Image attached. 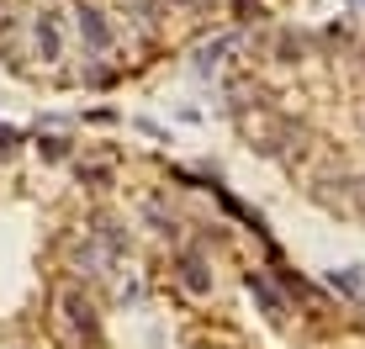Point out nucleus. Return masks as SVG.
I'll use <instances>...</instances> for the list:
<instances>
[{"instance_id":"nucleus-6","label":"nucleus","mask_w":365,"mask_h":349,"mask_svg":"<svg viewBox=\"0 0 365 349\" xmlns=\"http://www.w3.org/2000/svg\"><path fill=\"white\" fill-rule=\"evenodd\" d=\"M74 174H80L85 191H111V185H117V165H111V159H106V165H80Z\"/></svg>"},{"instance_id":"nucleus-10","label":"nucleus","mask_w":365,"mask_h":349,"mask_svg":"<svg viewBox=\"0 0 365 349\" xmlns=\"http://www.w3.org/2000/svg\"><path fill=\"white\" fill-rule=\"evenodd\" d=\"M16 349H27V344H16Z\"/></svg>"},{"instance_id":"nucleus-4","label":"nucleus","mask_w":365,"mask_h":349,"mask_svg":"<svg viewBox=\"0 0 365 349\" xmlns=\"http://www.w3.org/2000/svg\"><path fill=\"white\" fill-rule=\"evenodd\" d=\"M32 58H43V64H58L64 58V16H58L53 6L32 11Z\"/></svg>"},{"instance_id":"nucleus-8","label":"nucleus","mask_w":365,"mask_h":349,"mask_svg":"<svg viewBox=\"0 0 365 349\" xmlns=\"http://www.w3.org/2000/svg\"><path fill=\"white\" fill-rule=\"evenodd\" d=\"M37 154H43L48 165H64V159L74 154V148H69V138H58V132H48V138H37Z\"/></svg>"},{"instance_id":"nucleus-7","label":"nucleus","mask_w":365,"mask_h":349,"mask_svg":"<svg viewBox=\"0 0 365 349\" xmlns=\"http://www.w3.org/2000/svg\"><path fill=\"white\" fill-rule=\"evenodd\" d=\"M329 291H334V296H365V276H360L355 265H349V270H334V276H329Z\"/></svg>"},{"instance_id":"nucleus-5","label":"nucleus","mask_w":365,"mask_h":349,"mask_svg":"<svg viewBox=\"0 0 365 349\" xmlns=\"http://www.w3.org/2000/svg\"><path fill=\"white\" fill-rule=\"evenodd\" d=\"M244 291L255 296V307L265 313V323H275V328H286V323H292V302H286L281 286H270L265 270H244Z\"/></svg>"},{"instance_id":"nucleus-3","label":"nucleus","mask_w":365,"mask_h":349,"mask_svg":"<svg viewBox=\"0 0 365 349\" xmlns=\"http://www.w3.org/2000/svg\"><path fill=\"white\" fill-rule=\"evenodd\" d=\"M175 286L201 302V296L217 291V270L207 265V254H201V249H180V254H175Z\"/></svg>"},{"instance_id":"nucleus-9","label":"nucleus","mask_w":365,"mask_h":349,"mask_svg":"<svg viewBox=\"0 0 365 349\" xmlns=\"http://www.w3.org/2000/svg\"><path fill=\"white\" fill-rule=\"evenodd\" d=\"M16 154H21V132L11 127V122H0V165H11Z\"/></svg>"},{"instance_id":"nucleus-2","label":"nucleus","mask_w":365,"mask_h":349,"mask_svg":"<svg viewBox=\"0 0 365 349\" xmlns=\"http://www.w3.org/2000/svg\"><path fill=\"white\" fill-rule=\"evenodd\" d=\"M74 32H80L85 58H111V48H117V21H111L101 6H91V0L74 6Z\"/></svg>"},{"instance_id":"nucleus-1","label":"nucleus","mask_w":365,"mask_h":349,"mask_svg":"<svg viewBox=\"0 0 365 349\" xmlns=\"http://www.w3.org/2000/svg\"><path fill=\"white\" fill-rule=\"evenodd\" d=\"M58 313H53V333L64 344L74 349H85V344H101V307H96V296H85L80 286H58Z\"/></svg>"}]
</instances>
